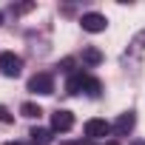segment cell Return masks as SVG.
<instances>
[{
	"instance_id": "6da1fadb",
	"label": "cell",
	"mask_w": 145,
	"mask_h": 145,
	"mask_svg": "<svg viewBox=\"0 0 145 145\" xmlns=\"http://www.w3.org/2000/svg\"><path fill=\"white\" fill-rule=\"evenodd\" d=\"M29 91L31 94H54V77L48 71H40L29 80Z\"/></svg>"
},
{
	"instance_id": "7a4b0ae2",
	"label": "cell",
	"mask_w": 145,
	"mask_h": 145,
	"mask_svg": "<svg viewBox=\"0 0 145 145\" xmlns=\"http://www.w3.org/2000/svg\"><path fill=\"white\" fill-rule=\"evenodd\" d=\"M0 71H3L6 77H20L23 60H20L14 51H3V54H0Z\"/></svg>"
},
{
	"instance_id": "3957f363",
	"label": "cell",
	"mask_w": 145,
	"mask_h": 145,
	"mask_svg": "<svg viewBox=\"0 0 145 145\" xmlns=\"http://www.w3.org/2000/svg\"><path fill=\"white\" fill-rule=\"evenodd\" d=\"M71 128H74V114L65 111V108H57V111L51 114V131L65 134V131H71Z\"/></svg>"
},
{
	"instance_id": "277c9868",
	"label": "cell",
	"mask_w": 145,
	"mask_h": 145,
	"mask_svg": "<svg viewBox=\"0 0 145 145\" xmlns=\"http://www.w3.org/2000/svg\"><path fill=\"white\" fill-rule=\"evenodd\" d=\"M80 26H83L86 31L97 34V31H105L108 20H105V14H97V12H88V14H83V17H80Z\"/></svg>"
},
{
	"instance_id": "5b68a950",
	"label": "cell",
	"mask_w": 145,
	"mask_h": 145,
	"mask_svg": "<svg viewBox=\"0 0 145 145\" xmlns=\"http://www.w3.org/2000/svg\"><path fill=\"white\" fill-rule=\"evenodd\" d=\"M108 134H111V125H108L105 120L94 117V120L86 122V137H88V139H103V137H108Z\"/></svg>"
},
{
	"instance_id": "8992f818",
	"label": "cell",
	"mask_w": 145,
	"mask_h": 145,
	"mask_svg": "<svg viewBox=\"0 0 145 145\" xmlns=\"http://www.w3.org/2000/svg\"><path fill=\"white\" fill-rule=\"evenodd\" d=\"M134 122H137V117L128 111V114H120L117 117V122H114V131L120 134V137H128L131 131H134Z\"/></svg>"
},
{
	"instance_id": "52a82bcc",
	"label": "cell",
	"mask_w": 145,
	"mask_h": 145,
	"mask_svg": "<svg viewBox=\"0 0 145 145\" xmlns=\"http://www.w3.org/2000/svg\"><path fill=\"white\" fill-rule=\"evenodd\" d=\"M86 86H88V74L77 71V74H71V77H68L65 91H68V94H80V91H86Z\"/></svg>"
},
{
	"instance_id": "ba28073f",
	"label": "cell",
	"mask_w": 145,
	"mask_h": 145,
	"mask_svg": "<svg viewBox=\"0 0 145 145\" xmlns=\"http://www.w3.org/2000/svg\"><path fill=\"white\" fill-rule=\"evenodd\" d=\"M83 63H86V65H100V63H103V51L94 48V46L83 48Z\"/></svg>"
},
{
	"instance_id": "9c48e42d",
	"label": "cell",
	"mask_w": 145,
	"mask_h": 145,
	"mask_svg": "<svg viewBox=\"0 0 145 145\" xmlns=\"http://www.w3.org/2000/svg\"><path fill=\"white\" fill-rule=\"evenodd\" d=\"M29 137H31L34 145H48V142H51V131H48V128H31Z\"/></svg>"
},
{
	"instance_id": "30bf717a",
	"label": "cell",
	"mask_w": 145,
	"mask_h": 145,
	"mask_svg": "<svg viewBox=\"0 0 145 145\" xmlns=\"http://www.w3.org/2000/svg\"><path fill=\"white\" fill-rule=\"evenodd\" d=\"M20 114H23V117H29V120H37V117L43 114V108H40V105H34V103H23V105H20Z\"/></svg>"
},
{
	"instance_id": "8fae6325",
	"label": "cell",
	"mask_w": 145,
	"mask_h": 145,
	"mask_svg": "<svg viewBox=\"0 0 145 145\" xmlns=\"http://www.w3.org/2000/svg\"><path fill=\"white\" fill-rule=\"evenodd\" d=\"M100 88H103V86H100V80L88 77V86H86V94H88V97H100Z\"/></svg>"
},
{
	"instance_id": "7c38bea8",
	"label": "cell",
	"mask_w": 145,
	"mask_h": 145,
	"mask_svg": "<svg viewBox=\"0 0 145 145\" xmlns=\"http://www.w3.org/2000/svg\"><path fill=\"white\" fill-rule=\"evenodd\" d=\"M0 122H12V117H9V111H6V108H0Z\"/></svg>"
},
{
	"instance_id": "4fadbf2b",
	"label": "cell",
	"mask_w": 145,
	"mask_h": 145,
	"mask_svg": "<svg viewBox=\"0 0 145 145\" xmlns=\"http://www.w3.org/2000/svg\"><path fill=\"white\" fill-rule=\"evenodd\" d=\"M63 145H83V142H63Z\"/></svg>"
},
{
	"instance_id": "5bb4252c",
	"label": "cell",
	"mask_w": 145,
	"mask_h": 145,
	"mask_svg": "<svg viewBox=\"0 0 145 145\" xmlns=\"http://www.w3.org/2000/svg\"><path fill=\"white\" fill-rule=\"evenodd\" d=\"M6 145H23V142H6Z\"/></svg>"
},
{
	"instance_id": "9a60e30c",
	"label": "cell",
	"mask_w": 145,
	"mask_h": 145,
	"mask_svg": "<svg viewBox=\"0 0 145 145\" xmlns=\"http://www.w3.org/2000/svg\"><path fill=\"white\" fill-rule=\"evenodd\" d=\"M0 26H3V14H0Z\"/></svg>"
},
{
	"instance_id": "2e32d148",
	"label": "cell",
	"mask_w": 145,
	"mask_h": 145,
	"mask_svg": "<svg viewBox=\"0 0 145 145\" xmlns=\"http://www.w3.org/2000/svg\"><path fill=\"white\" fill-rule=\"evenodd\" d=\"M134 145H145V142H134Z\"/></svg>"
}]
</instances>
